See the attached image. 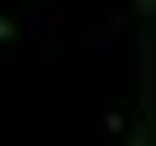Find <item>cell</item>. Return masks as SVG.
<instances>
[{"instance_id":"cell-2","label":"cell","mask_w":156,"mask_h":146,"mask_svg":"<svg viewBox=\"0 0 156 146\" xmlns=\"http://www.w3.org/2000/svg\"><path fill=\"white\" fill-rule=\"evenodd\" d=\"M151 5H156V0H135V16H151Z\"/></svg>"},{"instance_id":"cell-1","label":"cell","mask_w":156,"mask_h":146,"mask_svg":"<svg viewBox=\"0 0 156 146\" xmlns=\"http://www.w3.org/2000/svg\"><path fill=\"white\" fill-rule=\"evenodd\" d=\"M11 37H16V21H11V16H0V42H11Z\"/></svg>"}]
</instances>
